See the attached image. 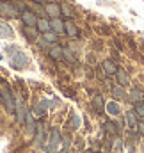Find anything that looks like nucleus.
<instances>
[{"instance_id":"27","label":"nucleus","mask_w":144,"mask_h":153,"mask_svg":"<svg viewBox=\"0 0 144 153\" xmlns=\"http://www.w3.org/2000/svg\"><path fill=\"white\" fill-rule=\"evenodd\" d=\"M105 126H107V130L110 132V134H117V132H119V128L114 125V121H107V123H105Z\"/></svg>"},{"instance_id":"22","label":"nucleus","mask_w":144,"mask_h":153,"mask_svg":"<svg viewBox=\"0 0 144 153\" xmlns=\"http://www.w3.org/2000/svg\"><path fill=\"white\" fill-rule=\"evenodd\" d=\"M112 94H114V98H125V89H123V85H116V87H112Z\"/></svg>"},{"instance_id":"23","label":"nucleus","mask_w":144,"mask_h":153,"mask_svg":"<svg viewBox=\"0 0 144 153\" xmlns=\"http://www.w3.org/2000/svg\"><path fill=\"white\" fill-rule=\"evenodd\" d=\"M61 13L66 16V18H71L73 16V9H71V5H68V4H62L61 5Z\"/></svg>"},{"instance_id":"11","label":"nucleus","mask_w":144,"mask_h":153,"mask_svg":"<svg viewBox=\"0 0 144 153\" xmlns=\"http://www.w3.org/2000/svg\"><path fill=\"white\" fill-rule=\"evenodd\" d=\"M45 139H46V135H45V126H43V123H37V126H36V144L41 146Z\"/></svg>"},{"instance_id":"8","label":"nucleus","mask_w":144,"mask_h":153,"mask_svg":"<svg viewBox=\"0 0 144 153\" xmlns=\"http://www.w3.org/2000/svg\"><path fill=\"white\" fill-rule=\"evenodd\" d=\"M48 55H50L52 59H55V61L62 59V46H59L57 43H52L50 48H48Z\"/></svg>"},{"instance_id":"14","label":"nucleus","mask_w":144,"mask_h":153,"mask_svg":"<svg viewBox=\"0 0 144 153\" xmlns=\"http://www.w3.org/2000/svg\"><path fill=\"white\" fill-rule=\"evenodd\" d=\"M102 68H103V71L107 73V75H116V71H117V68H116V64L112 62V61H103V64H102Z\"/></svg>"},{"instance_id":"25","label":"nucleus","mask_w":144,"mask_h":153,"mask_svg":"<svg viewBox=\"0 0 144 153\" xmlns=\"http://www.w3.org/2000/svg\"><path fill=\"white\" fill-rule=\"evenodd\" d=\"M32 29H34V27H25V29H23V32H25V36H27L29 39H36V38H37L36 30H32Z\"/></svg>"},{"instance_id":"10","label":"nucleus","mask_w":144,"mask_h":153,"mask_svg":"<svg viewBox=\"0 0 144 153\" xmlns=\"http://www.w3.org/2000/svg\"><path fill=\"white\" fill-rule=\"evenodd\" d=\"M25 126H27V134H34L36 132V126H37V123L34 121V117H32V114L30 112H27V117H25Z\"/></svg>"},{"instance_id":"5","label":"nucleus","mask_w":144,"mask_h":153,"mask_svg":"<svg viewBox=\"0 0 144 153\" xmlns=\"http://www.w3.org/2000/svg\"><path fill=\"white\" fill-rule=\"evenodd\" d=\"M0 14L5 18H16L20 11L16 9V5L9 4V0H0Z\"/></svg>"},{"instance_id":"29","label":"nucleus","mask_w":144,"mask_h":153,"mask_svg":"<svg viewBox=\"0 0 144 153\" xmlns=\"http://www.w3.org/2000/svg\"><path fill=\"white\" fill-rule=\"evenodd\" d=\"M137 128H139V134L144 135V123H137Z\"/></svg>"},{"instance_id":"7","label":"nucleus","mask_w":144,"mask_h":153,"mask_svg":"<svg viewBox=\"0 0 144 153\" xmlns=\"http://www.w3.org/2000/svg\"><path fill=\"white\" fill-rule=\"evenodd\" d=\"M45 11H46V14L53 20V18H59V14H61V5L55 4V2H50V4L45 7Z\"/></svg>"},{"instance_id":"21","label":"nucleus","mask_w":144,"mask_h":153,"mask_svg":"<svg viewBox=\"0 0 144 153\" xmlns=\"http://www.w3.org/2000/svg\"><path fill=\"white\" fill-rule=\"evenodd\" d=\"M62 57H64L68 62H71V64L73 62H76V57L73 55V52L70 50V48H62Z\"/></svg>"},{"instance_id":"20","label":"nucleus","mask_w":144,"mask_h":153,"mask_svg":"<svg viewBox=\"0 0 144 153\" xmlns=\"http://www.w3.org/2000/svg\"><path fill=\"white\" fill-rule=\"evenodd\" d=\"M93 105L96 107V111H103V109H105V103H103V98H102L100 94H96V96L93 98Z\"/></svg>"},{"instance_id":"6","label":"nucleus","mask_w":144,"mask_h":153,"mask_svg":"<svg viewBox=\"0 0 144 153\" xmlns=\"http://www.w3.org/2000/svg\"><path fill=\"white\" fill-rule=\"evenodd\" d=\"M22 22L25 23V27H36V25H37L36 14H34L32 11H29V9L22 11Z\"/></svg>"},{"instance_id":"18","label":"nucleus","mask_w":144,"mask_h":153,"mask_svg":"<svg viewBox=\"0 0 144 153\" xmlns=\"http://www.w3.org/2000/svg\"><path fill=\"white\" fill-rule=\"evenodd\" d=\"M144 94L143 91H139V89H132V93H130V100L134 102V103H137V102H143Z\"/></svg>"},{"instance_id":"3","label":"nucleus","mask_w":144,"mask_h":153,"mask_svg":"<svg viewBox=\"0 0 144 153\" xmlns=\"http://www.w3.org/2000/svg\"><path fill=\"white\" fill-rule=\"evenodd\" d=\"M61 132L59 128H52L50 134L46 135V144H45V152L46 153H55L59 148V143H61Z\"/></svg>"},{"instance_id":"26","label":"nucleus","mask_w":144,"mask_h":153,"mask_svg":"<svg viewBox=\"0 0 144 153\" xmlns=\"http://www.w3.org/2000/svg\"><path fill=\"white\" fill-rule=\"evenodd\" d=\"M135 114L144 117V102H137L135 103Z\"/></svg>"},{"instance_id":"19","label":"nucleus","mask_w":144,"mask_h":153,"mask_svg":"<svg viewBox=\"0 0 144 153\" xmlns=\"http://www.w3.org/2000/svg\"><path fill=\"white\" fill-rule=\"evenodd\" d=\"M107 112L110 116H119V105L116 103V102H110V103H107Z\"/></svg>"},{"instance_id":"13","label":"nucleus","mask_w":144,"mask_h":153,"mask_svg":"<svg viewBox=\"0 0 144 153\" xmlns=\"http://www.w3.org/2000/svg\"><path fill=\"white\" fill-rule=\"evenodd\" d=\"M64 32H66L70 38H78V34H80V32H78V29L73 25L71 22H66V23H64Z\"/></svg>"},{"instance_id":"28","label":"nucleus","mask_w":144,"mask_h":153,"mask_svg":"<svg viewBox=\"0 0 144 153\" xmlns=\"http://www.w3.org/2000/svg\"><path fill=\"white\" fill-rule=\"evenodd\" d=\"M45 39H46L48 43H55V41H57V36H55V34H50V32H46V34H45Z\"/></svg>"},{"instance_id":"4","label":"nucleus","mask_w":144,"mask_h":153,"mask_svg":"<svg viewBox=\"0 0 144 153\" xmlns=\"http://www.w3.org/2000/svg\"><path fill=\"white\" fill-rule=\"evenodd\" d=\"M27 107L23 103V100L20 96H14V114H16V121L20 125H25V117H27Z\"/></svg>"},{"instance_id":"12","label":"nucleus","mask_w":144,"mask_h":153,"mask_svg":"<svg viewBox=\"0 0 144 153\" xmlns=\"http://www.w3.org/2000/svg\"><path fill=\"white\" fill-rule=\"evenodd\" d=\"M116 76H117L119 85H128V84H130V76H128V73H126L125 70H117V71H116Z\"/></svg>"},{"instance_id":"16","label":"nucleus","mask_w":144,"mask_h":153,"mask_svg":"<svg viewBox=\"0 0 144 153\" xmlns=\"http://www.w3.org/2000/svg\"><path fill=\"white\" fill-rule=\"evenodd\" d=\"M126 123H128V125H130V126H132V128H135V126H137V123H139V119H137V114H135V111H128V112H126Z\"/></svg>"},{"instance_id":"31","label":"nucleus","mask_w":144,"mask_h":153,"mask_svg":"<svg viewBox=\"0 0 144 153\" xmlns=\"http://www.w3.org/2000/svg\"><path fill=\"white\" fill-rule=\"evenodd\" d=\"M2 59H4V55H2V53H0V61H2Z\"/></svg>"},{"instance_id":"33","label":"nucleus","mask_w":144,"mask_h":153,"mask_svg":"<svg viewBox=\"0 0 144 153\" xmlns=\"http://www.w3.org/2000/svg\"><path fill=\"white\" fill-rule=\"evenodd\" d=\"M93 153H100V152H93Z\"/></svg>"},{"instance_id":"34","label":"nucleus","mask_w":144,"mask_h":153,"mask_svg":"<svg viewBox=\"0 0 144 153\" xmlns=\"http://www.w3.org/2000/svg\"><path fill=\"white\" fill-rule=\"evenodd\" d=\"M71 153H73V152H71Z\"/></svg>"},{"instance_id":"1","label":"nucleus","mask_w":144,"mask_h":153,"mask_svg":"<svg viewBox=\"0 0 144 153\" xmlns=\"http://www.w3.org/2000/svg\"><path fill=\"white\" fill-rule=\"evenodd\" d=\"M7 50H9V62L13 68H25L29 64V59L23 50H20L18 46H9Z\"/></svg>"},{"instance_id":"30","label":"nucleus","mask_w":144,"mask_h":153,"mask_svg":"<svg viewBox=\"0 0 144 153\" xmlns=\"http://www.w3.org/2000/svg\"><path fill=\"white\" fill-rule=\"evenodd\" d=\"M116 152H121V141L119 139L116 141Z\"/></svg>"},{"instance_id":"2","label":"nucleus","mask_w":144,"mask_h":153,"mask_svg":"<svg viewBox=\"0 0 144 153\" xmlns=\"http://www.w3.org/2000/svg\"><path fill=\"white\" fill-rule=\"evenodd\" d=\"M0 98L5 103L7 111L14 112V94H13V91H11V87H9L7 82H0Z\"/></svg>"},{"instance_id":"32","label":"nucleus","mask_w":144,"mask_h":153,"mask_svg":"<svg viewBox=\"0 0 144 153\" xmlns=\"http://www.w3.org/2000/svg\"><path fill=\"white\" fill-rule=\"evenodd\" d=\"M34 2H43V0H34Z\"/></svg>"},{"instance_id":"15","label":"nucleus","mask_w":144,"mask_h":153,"mask_svg":"<svg viewBox=\"0 0 144 153\" xmlns=\"http://www.w3.org/2000/svg\"><path fill=\"white\" fill-rule=\"evenodd\" d=\"M37 30L39 32H43V34H46V32H50V29H52V25H50V22L48 20H37Z\"/></svg>"},{"instance_id":"17","label":"nucleus","mask_w":144,"mask_h":153,"mask_svg":"<svg viewBox=\"0 0 144 153\" xmlns=\"http://www.w3.org/2000/svg\"><path fill=\"white\" fill-rule=\"evenodd\" d=\"M50 25H52V29H53L57 34H62V32H64V23H62L59 18H53V20L50 22Z\"/></svg>"},{"instance_id":"24","label":"nucleus","mask_w":144,"mask_h":153,"mask_svg":"<svg viewBox=\"0 0 144 153\" xmlns=\"http://www.w3.org/2000/svg\"><path fill=\"white\" fill-rule=\"evenodd\" d=\"M78 126H80V117H78L76 114H71V119H70V128H71V130H76Z\"/></svg>"},{"instance_id":"9","label":"nucleus","mask_w":144,"mask_h":153,"mask_svg":"<svg viewBox=\"0 0 144 153\" xmlns=\"http://www.w3.org/2000/svg\"><path fill=\"white\" fill-rule=\"evenodd\" d=\"M13 36H14V32H13V29L9 27V23H5V22H0V38L11 39Z\"/></svg>"}]
</instances>
